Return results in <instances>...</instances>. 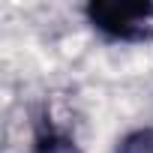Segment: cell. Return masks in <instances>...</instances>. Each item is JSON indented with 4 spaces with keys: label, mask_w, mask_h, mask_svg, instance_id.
Instances as JSON below:
<instances>
[{
    "label": "cell",
    "mask_w": 153,
    "mask_h": 153,
    "mask_svg": "<svg viewBox=\"0 0 153 153\" xmlns=\"http://www.w3.org/2000/svg\"><path fill=\"white\" fill-rule=\"evenodd\" d=\"M87 18L96 30L123 42H147L153 39V3H117L99 0L87 6Z\"/></svg>",
    "instance_id": "1"
},
{
    "label": "cell",
    "mask_w": 153,
    "mask_h": 153,
    "mask_svg": "<svg viewBox=\"0 0 153 153\" xmlns=\"http://www.w3.org/2000/svg\"><path fill=\"white\" fill-rule=\"evenodd\" d=\"M117 153H153V129H138L126 135Z\"/></svg>",
    "instance_id": "2"
},
{
    "label": "cell",
    "mask_w": 153,
    "mask_h": 153,
    "mask_svg": "<svg viewBox=\"0 0 153 153\" xmlns=\"http://www.w3.org/2000/svg\"><path fill=\"white\" fill-rule=\"evenodd\" d=\"M33 153H81L78 147H75L69 138H63V135H42L39 138V144H36V150Z\"/></svg>",
    "instance_id": "3"
}]
</instances>
